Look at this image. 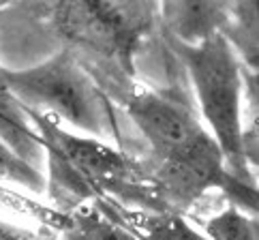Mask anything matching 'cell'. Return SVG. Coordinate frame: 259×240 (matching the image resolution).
<instances>
[{
	"mask_svg": "<svg viewBox=\"0 0 259 240\" xmlns=\"http://www.w3.org/2000/svg\"><path fill=\"white\" fill-rule=\"evenodd\" d=\"M0 240H15L9 232H5V229H0Z\"/></svg>",
	"mask_w": 259,
	"mask_h": 240,
	"instance_id": "obj_11",
	"label": "cell"
},
{
	"mask_svg": "<svg viewBox=\"0 0 259 240\" xmlns=\"http://www.w3.org/2000/svg\"><path fill=\"white\" fill-rule=\"evenodd\" d=\"M118 221L140 240H210L174 210L120 208Z\"/></svg>",
	"mask_w": 259,
	"mask_h": 240,
	"instance_id": "obj_7",
	"label": "cell"
},
{
	"mask_svg": "<svg viewBox=\"0 0 259 240\" xmlns=\"http://www.w3.org/2000/svg\"><path fill=\"white\" fill-rule=\"evenodd\" d=\"M203 234L210 240H257V221L236 206H227L206 221Z\"/></svg>",
	"mask_w": 259,
	"mask_h": 240,
	"instance_id": "obj_10",
	"label": "cell"
},
{
	"mask_svg": "<svg viewBox=\"0 0 259 240\" xmlns=\"http://www.w3.org/2000/svg\"><path fill=\"white\" fill-rule=\"evenodd\" d=\"M26 123L28 120L24 118V109L9 92L5 79V67H0V137L5 142L9 140L11 150L20 154L24 161H28L26 156L39 146V137L30 131V127Z\"/></svg>",
	"mask_w": 259,
	"mask_h": 240,
	"instance_id": "obj_9",
	"label": "cell"
},
{
	"mask_svg": "<svg viewBox=\"0 0 259 240\" xmlns=\"http://www.w3.org/2000/svg\"><path fill=\"white\" fill-rule=\"evenodd\" d=\"M178 45H197L229 24L231 9L223 3H165L159 9Z\"/></svg>",
	"mask_w": 259,
	"mask_h": 240,
	"instance_id": "obj_6",
	"label": "cell"
},
{
	"mask_svg": "<svg viewBox=\"0 0 259 240\" xmlns=\"http://www.w3.org/2000/svg\"><path fill=\"white\" fill-rule=\"evenodd\" d=\"M124 109L140 129L156 161L171 159L208 135L195 114L182 101L165 92L133 88L124 101Z\"/></svg>",
	"mask_w": 259,
	"mask_h": 240,
	"instance_id": "obj_5",
	"label": "cell"
},
{
	"mask_svg": "<svg viewBox=\"0 0 259 240\" xmlns=\"http://www.w3.org/2000/svg\"><path fill=\"white\" fill-rule=\"evenodd\" d=\"M156 7L142 3H62L54 24L73 48L97 54L133 73V56Z\"/></svg>",
	"mask_w": 259,
	"mask_h": 240,
	"instance_id": "obj_4",
	"label": "cell"
},
{
	"mask_svg": "<svg viewBox=\"0 0 259 240\" xmlns=\"http://www.w3.org/2000/svg\"><path fill=\"white\" fill-rule=\"evenodd\" d=\"M197 95L206 131L217 142L227 170L248 176V135L242 123V69L223 32L197 45H178Z\"/></svg>",
	"mask_w": 259,
	"mask_h": 240,
	"instance_id": "obj_3",
	"label": "cell"
},
{
	"mask_svg": "<svg viewBox=\"0 0 259 240\" xmlns=\"http://www.w3.org/2000/svg\"><path fill=\"white\" fill-rule=\"evenodd\" d=\"M24 114H28L41 150L48 154L52 191H58L54 195L69 208H79L84 202L105 193L126 197L152 184L140 165L109 142L79 135L52 116L26 109Z\"/></svg>",
	"mask_w": 259,
	"mask_h": 240,
	"instance_id": "obj_1",
	"label": "cell"
},
{
	"mask_svg": "<svg viewBox=\"0 0 259 240\" xmlns=\"http://www.w3.org/2000/svg\"><path fill=\"white\" fill-rule=\"evenodd\" d=\"M11 97L26 112L56 118L71 131L95 140L118 135L107 97L97 88L71 50L28 69H5Z\"/></svg>",
	"mask_w": 259,
	"mask_h": 240,
	"instance_id": "obj_2",
	"label": "cell"
},
{
	"mask_svg": "<svg viewBox=\"0 0 259 240\" xmlns=\"http://www.w3.org/2000/svg\"><path fill=\"white\" fill-rule=\"evenodd\" d=\"M56 240H140L118 219L99 210H79L64 219Z\"/></svg>",
	"mask_w": 259,
	"mask_h": 240,
	"instance_id": "obj_8",
	"label": "cell"
}]
</instances>
